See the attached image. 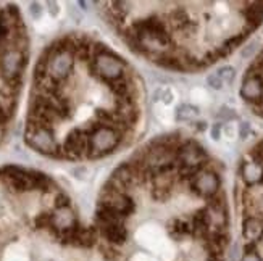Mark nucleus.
<instances>
[{
	"mask_svg": "<svg viewBox=\"0 0 263 261\" xmlns=\"http://www.w3.org/2000/svg\"><path fill=\"white\" fill-rule=\"evenodd\" d=\"M26 140L34 150H37L41 153L50 155V156H59V153H60V147L57 144L55 134L52 129L28 126Z\"/></svg>",
	"mask_w": 263,
	"mask_h": 261,
	"instance_id": "39448f33",
	"label": "nucleus"
},
{
	"mask_svg": "<svg viewBox=\"0 0 263 261\" xmlns=\"http://www.w3.org/2000/svg\"><path fill=\"white\" fill-rule=\"evenodd\" d=\"M47 74L53 81H62L68 77L74 65V55L71 49H63L59 44H55L47 56Z\"/></svg>",
	"mask_w": 263,
	"mask_h": 261,
	"instance_id": "f03ea898",
	"label": "nucleus"
},
{
	"mask_svg": "<svg viewBox=\"0 0 263 261\" xmlns=\"http://www.w3.org/2000/svg\"><path fill=\"white\" fill-rule=\"evenodd\" d=\"M220 132H221V126L220 124H215L212 128V137L213 139H220Z\"/></svg>",
	"mask_w": 263,
	"mask_h": 261,
	"instance_id": "ddd939ff",
	"label": "nucleus"
},
{
	"mask_svg": "<svg viewBox=\"0 0 263 261\" xmlns=\"http://www.w3.org/2000/svg\"><path fill=\"white\" fill-rule=\"evenodd\" d=\"M79 7H83V8H86V7H87V4H86V2H79Z\"/></svg>",
	"mask_w": 263,
	"mask_h": 261,
	"instance_id": "4468645a",
	"label": "nucleus"
},
{
	"mask_svg": "<svg viewBox=\"0 0 263 261\" xmlns=\"http://www.w3.org/2000/svg\"><path fill=\"white\" fill-rule=\"evenodd\" d=\"M100 231H102V234H104V237H105V239H107L110 244L121 245V244L126 242L128 232H126V229H124L121 224L104 226V228H100Z\"/></svg>",
	"mask_w": 263,
	"mask_h": 261,
	"instance_id": "0eeeda50",
	"label": "nucleus"
},
{
	"mask_svg": "<svg viewBox=\"0 0 263 261\" xmlns=\"http://www.w3.org/2000/svg\"><path fill=\"white\" fill-rule=\"evenodd\" d=\"M47 7H49V11H50V15H52V16H57V15H59V4H55V2H47Z\"/></svg>",
	"mask_w": 263,
	"mask_h": 261,
	"instance_id": "f8f14e48",
	"label": "nucleus"
},
{
	"mask_svg": "<svg viewBox=\"0 0 263 261\" xmlns=\"http://www.w3.org/2000/svg\"><path fill=\"white\" fill-rule=\"evenodd\" d=\"M92 66H94V71L100 77H104L105 81H110V83H117L120 79H123L124 70H126V66H124V63L118 56L108 52L107 49H100L96 52Z\"/></svg>",
	"mask_w": 263,
	"mask_h": 261,
	"instance_id": "7ed1b4c3",
	"label": "nucleus"
},
{
	"mask_svg": "<svg viewBox=\"0 0 263 261\" xmlns=\"http://www.w3.org/2000/svg\"><path fill=\"white\" fill-rule=\"evenodd\" d=\"M246 76H250V77H254L255 81L258 83L260 89H261V95H260V100L257 102V104L252 107L255 110L257 115L263 116V52L257 56V60L254 62V65L249 68V71Z\"/></svg>",
	"mask_w": 263,
	"mask_h": 261,
	"instance_id": "423d86ee",
	"label": "nucleus"
},
{
	"mask_svg": "<svg viewBox=\"0 0 263 261\" xmlns=\"http://www.w3.org/2000/svg\"><path fill=\"white\" fill-rule=\"evenodd\" d=\"M218 77L221 79L223 83H226V84H231L233 81H234V76H236V71H234V68L233 66H223V68H220L218 70Z\"/></svg>",
	"mask_w": 263,
	"mask_h": 261,
	"instance_id": "1a4fd4ad",
	"label": "nucleus"
},
{
	"mask_svg": "<svg viewBox=\"0 0 263 261\" xmlns=\"http://www.w3.org/2000/svg\"><path fill=\"white\" fill-rule=\"evenodd\" d=\"M197 115H199V110L192 105H187V104H182L176 108V119L178 121H189Z\"/></svg>",
	"mask_w": 263,
	"mask_h": 261,
	"instance_id": "6e6552de",
	"label": "nucleus"
},
{
	"mask_svg": "<svg viewBox=\"0 0 263 261\" xmlns=\"http://www.w3.org/2000/svg\"><path fill=\"white\" fill-rule=\"evenodd\" d=\"M87 140H89L87 156L100 158L117 149L118 144L121 142V134L113 128L100 126L94 129V132L89 135Z\"/></svg>",
	"mask_w": 263,
	"mask_h": 261,
	"instance_id": "f257e3e1",
	"label": "nucleus"
},
{
	"mask_svg": "<svg viewBox=\"0 0 263 261\" xmlns=\"http://www.w3.org/2000/svg\"><path fill=\"white\" fill-rule=\"evenodd\" d=\"M26 66V55L20 49H7L0 56V71L4 73L5 81L11 90H16L20 84V76Z\"/></svg>",
	"mask_w": 263,
	"mask_h": 261,
	"instance_id": "20e7f679",
	"label": "nucleus"
},
{
	"mask_svg": "<svg viewBox=\"0 0 263 261\" xmlns=\"http://www.w3.org/2000/svg\"><path fill=\"white\" fill-rule=\"evenodd\" d=\"M207 83H209V86L212 87V89H215V90H221L223 89V81L218 77V74H210L209 77H207Z\"/></svg>",
	"mask_w": 263,
	"mask_h": 261,
	"instance_id": "9d476101",
	"label": "nucleus"
},
{
	"mask_svg": "<svg viewBox=\"0 0 263 261\" xmlns=\"http://www.w3.org/2000/svg\"><path fill=\"white\" fill-rule=\"evenodd\" d=\"M29 11H31V16H32L34 19H39L41 15H42V8H41V5H39L37 2H32V4L29 5Z\"/></svg>",
	"mask_w": 263,
	"mask_h": 261,
	"instance_id": "9b49d317",
	"label": "nucleus"
}]
</instances>
